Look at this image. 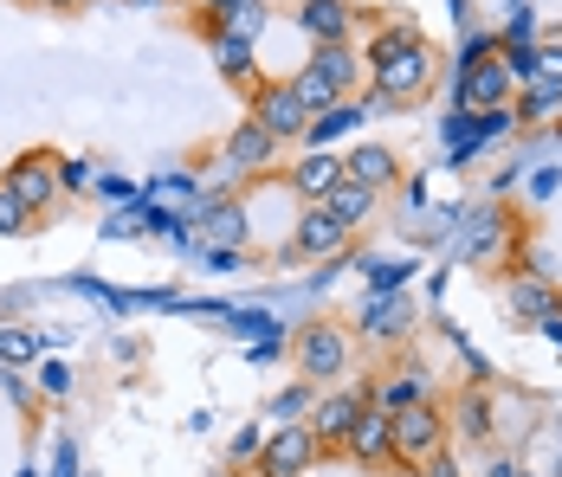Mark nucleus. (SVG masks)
Instances as JSON below:
<instances>
[{
  "label": "nucleus",
  "instance_id": "obj_1",
  "mask_svg": "<svg viewBox=\"0 0 562 477\" xmlns=\"http://www.w3.org/2000/svg\"><path fill=\"white\" fill-rule=\"evenodd\" d=\"M369 91H375V104L389 110H414L434 98V84H440V46L427 39V33H414V26H382L375 39H369Z\"/></svg>",
  "mask_w": 562,
  "mask_h": 477
},
{
  "label": "nucleus",
  "instance_id": "obj_2",
  "mask_svg": "<svg viewBox=\"0 0 562 477\" xmlns=\"http://www.w3.org/2000/svg\"><path fill=\"white\" fill-rule=\"evenodd\" d=\"M389 420H394V472L401 477H420L434 458L452 452V420L440 400H414V407H401Z\"/></svg>",
  "mask_w": 562,
  "mask_h": 477
},
{
  "label": "nucleus",
  "instance_id": "obj_3",
  "mask_svg": "<svg viewBox=\"0 0 562 477\" xmlns=\"http://www.w3.org/2000/svg\"><path fill=\"white\" fill-rule=\"evenodd\" d=\"M291 355H297V374H304L311 387H337L342 374L356 368V336H349L342 322L317 317L291 336Z\"/></svg>",
  "mask_w": 562,
  "mask_h": 477
},
{
  "label": "nucleus",
  "instance_id": "obj_4",
  "mask_svg": "<svg viewBox=\"0 0 562 477\" xmlns=\"http://www.w3.org/2000/svg\"><path fill=\"white\" fill-rule=\"evenodd\" d=\"M246 116L272 136V143H304L311 136V110L297 104V91H291V78H259L252 91H246Z\"/></svg>",
  "mask_w": 562,
  "mask_h": 477
},
{
  "label": "nucleus",
  "instance_id": "obj_5",
  "mask_svg": "<svg viewBox=\"0 0 562 477\" xmlns=\"http://www.w3.org/2000/svg\"><path fill=\"white\" fill-rule=\"evenodd\" d=\"M0 181H7V188L26 201V213H33L40 226H46V219L58 213V201H65V188H58V156H53V149H20V156L0 168Z\"/></svg>",
  "mask_w": 562,
  "mask_h": 477
},
{
  "label": "nucleus",
  "instance_id": "obj_6",
  "mask_svg": "<svg viewBox=\"0 0 562 477\" xmlns=\"http://www.w3.org/2000/svg\"><path fill=\"white\" fill-rule=\"evenodd\" d=\"M517 78H524V65L517 58H465V71H459V116L472 110V116H485V110H505L510 91H517Z\"/></svg>",
  "mask_w": 562,
  "mask_h": 477
},
{
  "label": "nucleus",
  "instance_id": "obj_7",
  "mask_svg": "<svg viewBox=\"0 0 562 477\" xmlns=\"http://www.w3.org/2000/svg\"><path fill=\"white\" fill-rule=\"evenodd\" d=\"M317 465H324V445H317L311 420L272 425L266 445H259V477H311Z\"/></svg>",
  "mask_w": 562,
  "mask_h": 477
},
{
  "label": "nucleus",
  "instance_id": "obj_8",
  "mask_svg": "<svg viewBox=\"0 0 562 477\" xmlns=\"http://www.w3.org/2000/svg\"><path fill=\"white\" fill-rule=\"evenodd\" d=\"M362 413H369V381H362V387H330V394L311 407V432H317L324 458H342V445H349V432H356Z\"/></svg>",
  "mask_w": 562,
  "mask_h": 477
},
{
  "label": "nucleus",
  "instance_id": "obj_9",
  "mask_svg": "<svg viewBox=\"0 0 562 477\" xmlns=\"http://www.w3.org/2000/svg\"><path fill=\"white\" fill-rule=\"evenodd\" d=\"M356 232L330 219L324 207H304L297 213V226H291V239H284V265H304V259H337L342 246H349Z\"/></svg>",
  "mask_w": 562,
  "mask_h": 477
},
{
  "label": "nucleus",
  "instance_id": "obj_10",
  "mask_svg": "<svg viewBox=\"0 0 562 477\" xmlns=\"http://www.w3.org/2000/svg\"><path fill=\"white\" fill-rule=\"evenodd\" d=\"M272 161H279V143H272L252 116H239L233 136H226V149H221V174L226 181H252V174H266Z\"/></svg>",
  "mask_w": 562,
  "mask_h": 477
},
{
  "label": "nucleus",
  "instance_id": "obj_11",
  "mask_svg": "<svg viewBox=\"0 0 562 477\" xmlns=\"http://www.w3.org/2000/svg\"><path fill=\"white\" fill-rule=\"evenodd\" d=\"M342 458L349 465H362V472H394V420L382 407H369L356 432H349V445H342Z\"/></svg>",
  "mask_w": 562,
  "mask_h": 477
},
{
  "label": "nucleus",
  "instance_id": "obj_12",
  "mask_svg": "<svg viewBox=\"0 0 562 477\" xmlns=\"http://www.w3.org/2000/svg\"><path fill=\"white\" fill-rule=\"evenodd\" d=\"M356 0H304L297 7V26H304V39L311 46H349L356 39Z\"/></svg>",
  "mask_w": 562,
  "mask_h": 477
},
{
  "label": "nucleus",
  "instance_id": "obj_13",
  "mask_svg": "<svg viewBox=\"0 0 562 477\" xmlns=\"http://www.w3.org/2000/svg\"><path fill=\"white\" fill-rule=\"evenodd\" d=\"M505 304L524 322H550V329L562 336V291L557 284H543V277H517V284H505Z\"/></svg>",
  "mask_w": 562,
  "mask_h": 477
},
{
  "label": "nucleus",
  "instance_id": "obj_14",
  "mask_svg": "<svg viewBox=\"0 0 562 477\" xmlns=\"http://www.w3.org/2000/svg\"><path fill=\"white\" fill-rule=\"evenodd\" d=\"M342 174L362 181V188H375V194H389V188H401V156L382 149V143H362V149L342 156Z\"/></svg>",
  "mask_w": 562,
  "mask_h": 477
},
{
  "label": "nucleus",
  "instance_id": "obj_15",
  "mask_svg": "<svg viewBox=\"0 0 562 477\" xmlns=\"http://www.w3.org/2000/svg\"><path fill=\"white\" fill-rule=\"evenodd\" d=\"M311 71H317L337 98H349V91L369 78V65H362V53H356V46H311Z\"/></svg>",
  "mask_w": 562,
  "mask_h": 477
},
{
  "label": "nucleus",
  "instance_id": "obj_16",
  "mask_svg": "<svg viewBox=\"0 0 562 477\" xmlns=\"http://www.w3.org/2000/svg\"><path fill=\"white\" fill-rule=\"evenodd\" d=\"M317 207L330 213V219H342V226H349V232H356V226H362V219H375V213H382V194H375V188H362V181H349V174H342L337 188H330V194H324V201H317Z\"/></svg>",
  "mask_w": 562,
  "mask_h": 477
},
{
  "label": "nucleus",
  "instance_id": "obj_17",
  "mask_svg": "<svg viewBox=\"0 0 562 477\" xmlns=\"http://www.w3.org/2000/svg\"><path fill=\"white\" fill-rule=\"evenodd\" d=\"M414 400H434L420 368H394L389 381H369V407H382V413H401V407H414Z\"/></svg>",
  "mask_w": 562,
  "mask_h": 477
},
{
  "label": "nucleus",
  "instance_id": "obj_18",
  "mask_svg": "<svg viewBox=\"0 0 562 477\" xmlns=\"http://www.w3.org/2000/svg\"><path fill=\"white\" fill-rule=\"evenodd\" d=\"M337 181H342V161H337V156H304L297 168H291V194H304L311 207H317V201H324Z\"/></svg>",
  "mask_w": 562,
  "mask_h": 477
},
{
  "label": "nucleus",
  "instance_id": "obj_19",
  "mask_svg": "<svg viewBox=\"0 0 562 477\" xmlns=\"http://www.w3.org/2000/svg\"><path fill=\"white\" fill-rule=\"evenodd\" d=\"M221 71L226 84H239V91H252L259 78H252V39H239V33H226L221 39Z\"/></svg>",
  "mask_w": 562,
  "mask_h": 477
},
{
  "label": "nucleus",
  "instance_id": "obj_20",
  "mask_svg": "<svg viewBox=\"0 0 562 477\" xmlns=\"http://www.w3.org/2000/svg\"><path fill=\"white\" fill-rule=\"evenodd\" d=\"M33 226H40V219L26 213V201H20V194L0 181V232H7V239H20V232H33Z\"/></svg>",
  "mask_w": 562,
  "mask_h": 477
},
{
  "label": "nucleus",
  "instance_id": "obj_21",
  "mask_svg": "<svg viewBox=\"0 0 562 477\" xmlns=\"http://www.w3.org/2000/svg\"><path fill=\"white\" fill-rule=\"evenodd\" d=\"M40 355V336L33 329H0V368H20Z\"/></svg>",
  "mask_w": 562,
  "mask_h": 477
},
{
  "label": "nucleus",
  "instance_id": "obj_22",
  "mask_svg": "<svg viewBox=\"0 0 562 477\" xmlns=\"http://www.w3.org/2000/svg\"><path fill=\"white\" fill-rule=\"evenodd\" d=\"M239 207H214L207 213V246H239Z\"/></svg>",
  "mask_w": 562,
  "mask_h": 477
},
{
  "label": "nucleus",
  "instance_id": "obj_23",
  "mask_svg": "<svg viewBox=\"0 0 562 477\" xmlns=\"http://www.w3.org/2000/svg\"><path fill=\"white\" fill-rule=\"evenodd\" d=\"M550 110H562V84H543V78H537V84L524 91V116L537 123V116H550Z\"/></svg>",
  "mask_w": 562,
  "mask_h": 477
},
{
  "label": "nucleus",
  "instance_id": "obj_24",
  "mask_svg": "<svg viewBox=\"0 0 562 477\" xmlns=\"http://www.w3.org/2000/svg\"><path fill=\"white\" fill-rule=\"evenodd\" d=\"M304 407H311V381H297V387H284L279 400H272V413H279V420H297Z\"/></svg>",
  "mask_w": 562,
  "mask_h": 477
},
{
  "label": "nucleus",
  "instance_id": "obj_25",
  "mask_svg": "<svg viewBox=\"0 0 562 477\" xmlns=\"http://www.w3.org/2000/svg\"><path fill=\"white\" fill-rule=\"evenodd\" d=\"M524 71H537V78H543V84H562V46H543V53L530 58V65H524Z\"/></svg>",
  "mask_w": 562,
  "mask_h": 477
},
{
  "label": "nucleus",
  "instance_id": "obj_26",
  "mask_svg": "<svg viewBox=\"0 0 562 477\" xmlns=\"http://www.w3.org/2000/svg\"><path fill=\"white\" fill-rule=\"evenodd\" d=\"M58 188H65V194H85V188H91V168H85V161H58Z\"/></svg>",
  "mask_w": 562,
  "mask_h": 477
},
{
  "label": "nucleus",
  "instance_id": "obj_27",
  "mask_svg": "<svg viewBox=\"0 0 562 477\" xmlns=\"http://www.w3.org/2000/svg\"><path fill=\"white\" fill-rule=\"evenodd\" d=\"M40 387L46 394H71V368L65 362H40Z\"/></svg>",
  "mask_w": 562,
  "mask_h": 477
},
{
  "label": "nucleus",
  "instance_id": "obj_28",
  "mask_svg": "<svg viewBox=\"0 0 562 477\" xmlns=\"http://www.w3.org/2000/svg\"><path fill=\"white\" fill-rule=\"evenodd\" d=\"M459 420H465V439H492V425H485V400L459 407Z\"/></svg>",
  "mask_w": 562,
  "mask_h": 477
},
{
  "label": "nucleus",
  "instance_id": "obj_29",
  "mask_svg": "<svg viewBox=\"0 0 562 477\" xmlns=\"http://www.w3.org/2000/svg\"><path fill=\"white\" fill-rule=\"evenodd\" d=\"M259 445H266V439H259V425H246V432L233 439V465H246V458H259Z\"/></svg>",
  "mask_w": 562,
  "mask_h": 477
},
{
  "label": "nucleus",
  "instance_id": "obj_30",
  "mask_svg": "<svg viewBox=\"0 0 562 477\" xmlns=\"http://www.w3.org/2000/svg\"><path fill=\"white\" fill-rule=\"evenodd\" d=\"M239 7H252V0H201L207 20H226V13H239Z\"/></svg>",
  "mask_w": 562,
  "mask_h": 477
},
{
  "label": "nucleus",
  "instance_id": "obj_31",
  "mask_svg": "<svg viewBox=\"0 0 562 477\" xmlns=\"http://www.w3.org/2000/svg\"><path fill=\"white\" fill-rule=\"evenodd\" d=\"M420 477H459V472H452V452H447V458H434V465H427Z\"/></svg>",
  "mask_w": 562,
  "mask_h": 477
},
{
  "label": "nucleus",
  "instance_id": "obj_32",
  "mask_svg": "<svg viewBox=\"0 0 562 477\" xmlns=\"http://www.w3.org/2000/svg\"><path fill=\"white\" fill-rule=\"evenodd\" d=\"M33 7H53V13H78L85 0H33Z\"/></svg>",
  "mask_w": 562,
  "mask_h": 477
},
{
  "label": "nucleus",
  "instance_id": "obj_33",
  "mask_svg": "<svg viewBox=\"0 0 562 477\" xmlns=\"http://www.w3.org/2000/svg\"><path fill=\"white\" fill-rule=\"evenodd\" d=\"M485 477H524V472H517L510 458H498V465H492V472H485Z\"/></svg>",
  "mask_w": 562,
  "mask_h": 477
},
{
  "label": "nucleus",
  "instance_id": "obj_34",
  "mask_svg": "<svg viewBox=\"0 0 562 477\" xmlns=\"http://www.w3.org/2000/svg\"><path fill=\"white\" fill-rule=\"evenodd\" d=\"M221 477H259V472H246V465H226V472Z\"/></svg>",
  "mask_w": 562,
  "mask_h": 477
}]
</instances>
